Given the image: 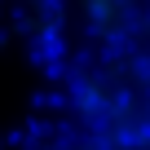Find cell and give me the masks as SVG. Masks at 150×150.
<instances>
[{"label":"cell","instance_id":"cell-2","mask_svg":"<svg viewBox=\"0 0 150 150\" xmlns=\"http://www.w3.org/2000/svg\"><path fill=\"white\" fill-rule=\"evenodd\" d=\"M62 150H102L93 137H84V141H71V146H62Z\"/></svg>","mask_w":150,"mask_h":150},{"label":"cell","instance_id":"cell-1","mask_svg":"<svg viewBox=\"0 0 150 150\" xmlns=\"http://www.w3.org/2000/svg\"><path fill=\"white\" fill-rule=\"evenodd\" d=\"M80 13L106 49H128L146 40L150 13L141 9V0H80Z\"/></svg>","mask_w":150,"mask_h":150}]
</instances>
